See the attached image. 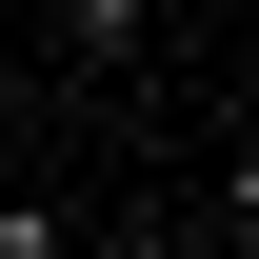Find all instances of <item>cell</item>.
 I'll return each instance as SVG.
<instances>
[{"label": "cell", "mask_w": 259, "mask_h": 259, "mask_svg": "<svg viewBox=\"0 0 259 259\" xmlns=\"http://www.w3.org/2000/svg\"><path fill=\"white\" fill-rule=\"evenodd\" d=\"M220 239H259V140H239V180H220Z\"/></svg>", "instance_id": "obj_3"}, {"label": "cell", "mask_w": 259, "mask_h": 259, "mask_svg": "<svg viewBox=\"0 0 259 259\" xmlns=\"http://www.w3.org/2000/svg\"><path fill=\"white\" fill-rule=\"evenodd\" d=\"M140 20L160 0H60V60H140Z\"/></svg>", "instance_id": "obj_1"}, {"label": "cell", "mask_w": 259, "mask_h": 259, "mask_svg": "<svg viewBox=\"0 0 259 259\" xmlns=\"http://www.w3.org/2000/svg\"><path fill=\"white\" fill-rule=\"evenodd\" d=\"M239 40H259V20H239Z\"/></svg>", "instance_id": "obj_4"}, {"label": "cell", "mask_w": 259, "mask_h": 259, "mask_svg": "<svg viewBox=\"0 0 259 259\" xmlns=\"http://www.w3.org/2000/svg\"><path fill=\"white\" fill-rule=\"evenodd\" d=\"M0 259H60V220H40V199H0Z\"/></svg>", "instance_id": "obj_2"}]
</instances>
